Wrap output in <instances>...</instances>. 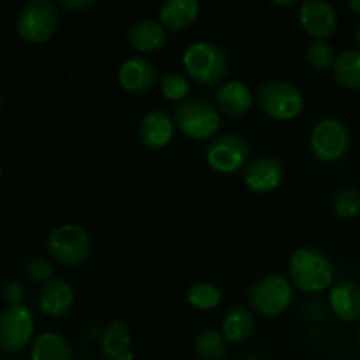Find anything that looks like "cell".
Masks as SVG:
<instances>
[{"instance_id": "cell-1", "label": "cell", "mask_w": 360, "mask_h": 360, "mask_svg": "<svg viewBox=\"0 0 360 360\" xmlns=\"http://www.w3.org/2000/svg\"><path fill=\"white\" fill-rule=\"evenodd\" d=\"M290 283L299 290L316 294L329 288L334 281V267L320 250L304 246L292 253L288 262Z\"/></svg>"}, {"instance_id": "cell-2", "label": "cell", "mask_w": 360, "mask_h": 360, "mask_svg": "<svg viewBox=\"0 0 360 360\" xmlns=\"http://www.w3.org/2000/svg\"><path fill=\"white\" fill-rule=\"evenodd\" d=\"M183 67L195 83L214 86L224 83L229 74V56L221 46L211 41H200L188 46L183 55Z\"/></svg>"}, {"instance_id": "cell-3", "label": "cell", "mask_w": 360, "mask_h": 360, "mask_svg": "<svg viewBox=\"0 0 360 360\" xmlns=\"http://www.w3.org/2000/svg\"><path fill=\"white\" fill-rule=\"evenodd\" d=\"M46 248L58 264L76 267L90 260L94 253V241L86 229L76 224H65L49 232Z\"/></svg>"}, {"instance_id": "cell-4", "label": "cell", "mask_w": 360, "mask_h": 360, "mask_svg": "<svg viewBox=\"0 0 360 360\" xmlns=\"http://www.w3.org/2000/svg\"><path fill=\"white\" fill-rule=\"evenodd\" d=\"M174 123L190 139L204 141L220 130L221 115L206 98H186L176 105Z\"/></svg>"}, {"instance_id": "cell-5", "label": "cell", "mask_w": 360, "mask_h": 360, "mask_svg": "<svg viewBox=\"0 0 360 360\" xmlns=\"http://www.w3.org/2000/svg\"><path fill=\"white\" fill-rule=\"evenodd\" d=\"M60 25L58 6L51 0H30L16 18V30L23 41L42 44L55 35Z\"/></svg>"}, {"instance_id": "cell-6", "label": "cell", "mask_w": 360, "mask_h": 360, "mask_svg": "<svg viewBox=\"0 0 360 360\" xmlns=\"http://www.w3.org/2000/svg\"><path fill=\"white\" fill-rule=\"evenodd\" d=\"M257 101L266 116L280 122H288L304 109V97L295 84L281 79L266 81L259 86Z\"/></svg>"}, {"instance_id": "cell-7", "label": "cell", "mask_w": 360, "mask_h": 360, "mask_svg": "<svg viewBox=\"0 0 360 360\" xmlns=\"http://www.w3.org/2000/svg\"><path fill=\"white\" fill-rule=\"evenodd\" d=\"M309 144L316 160L323 164H336L343 160L350 150V130L341 120L323 118L313 127Z\"/></svg>"}, {"instance_id": "cell-8", "label": "cell", "mask_w": 360, "mask_h": 360, "mask_svg": "<svg viewBox=\"0 0 360 360\" xmlns=\"http://www.w3.org/2000/svg\"><path fill=\"white\" fill-rule=\"evenodd\" d=\"M294 301L292 283L283 276L269 274L264 276L250 288V308L264 316H278L287 311Z\"/></svg>"}, {"instance_id": "cell-9", "label": "cell", "mask_w": 360, "mask_h": 360, "mask_svg": "<svg viewBox=\"0 0 360 360\" xmlns=\"http://www.w3.org/2000/svg\"><path fill=\"white\" fill-rule=\"evenodd\" d=\"M250 144L238 134H224L207 144L206 160L214 172L234 174L250 162Z\"/></svg>"}, {"instance_id": "cell-10", "label": "cell", "mask_w": 360, "mask_h": 360, "mask_svg": "<svg viewBox=\"0 0 360 360\" xmlns=\"http://www.w3.org/2000/svg\"><path fill=\"white\" fill-rule=\"evenodd\" d=\"M34 334V315L23 304L9 306L0 313V350L13 352L27 347Z\"/></svg>"}, {"instance_id": "cell-11", "label": "cell", "mask_w": 360, "mask_h": 360, "mask_svg": "<svg viewBox=\"0 0 360 360\" xmlns=\"http://www.w3.org/2000/svg\"><path fill=\"white\" fill-rule=\"evenodd\" d=\"M285 178V167L280 158L273 155H260L248 162L243 172L246 188L253 193H269L281 185Z\"/></svg>"}, {"instance_id": "cell-12", "label": "cell", "mask_w": 360, "mask_h": 360, "mask_svg": "<svg viewBox=\"0 0 360 360\" xmlns=\"http://www.w3.org/2000/svg\"><path fill=\"white\" fill-rule=\"evenodd\" d=\"M118 81L122 88L134 95H146L155 90L160 77L158 69L151 60L144 56H130L120 65Z\"/></svg>"}, {"instance_id": "cell-13", "label": "cell", "mask_w": 360, "mask_h": 360, "mask_svg": "<svg viewBox=\"0 0 360 360\" xmlns=\"http://www.w3.org/2000/svg\"><path fill=\"white\" fill-rule=\"evenodd\" d=\"M299 21L315 41H323L338 30L336 7L327 0H308L301 6Z\"/></svg>"}, {"instance_id": "cell-14", "label": "cell", "mask_w": 360, "mask_h": 360, "mask_svg": "<svg viewBox=\"0 0 360 360\" xmlns=\"http://www.w3.org/2000/svg\"><path fill=\"white\" fill-rule=\"evenodd\" d=\"M176 123L167 111L155 109L146 112L139 122V141L150 150H162L171 144Z\"/></svg>"}, {"instance_id": "cell-15", "label": "cell", "mask_w": 360, "mask_h": 360, "mask_svg": "<svg viewBox=\"0 0 360 360\" xmlns=\"http://www.w3.org/2000/svg\"><path fill=\"white\" fill-rule=\"evenodd\" d=\"M39 304L46 315L53 319H62L67 316L74 308V290L67 281L62 278H53L41 285L39 292Z\"/></svg>"}, {"instance_id": "cell-16", "label": "cell", "mask_w": 360, "mask_h": 360, "mask_svg": "<svg viewBox=\"0 0 360 360\" xmlns=\"http://www.w3.org/2000/svg\"><path fill=\"white\" fill-rule=\"evenodd\" d=\"M127 41L136 51L153 53L165 46L167 30L158 21L143 18V20H137L130 25L129 30H127Z\"/></svg>"}, {"instance_id": "cell-17", "label": "cell", "mask_w": 360, "mask_h": 360, "mask_svg": "<svg viewBox=\"0 0 360 360\" xmlns=\"http://www.w3.org/2000/svg\"><path fill=\"white\" fill-rule=\"evenodd\" d=\"M101 354L104 360H134L132 336L127 322L115 320L101 336Z\"/></svg>"}, {"instance_id": "cell-18", "label": "cell", "mask_w": 360, "mask_h": 360, "mask_svg": "<svg viewBox=\"0 0 360 360\" xmlns=\"http://www.w3.org/2000/svg\"><path fill=\"white\" fill-rule=\"evenodd\" d=\"M197 0H165L160 6V23L167 32L186 30L199 18Z\"/></svg>"}, {"instance_id": "cell-19", "label": "cell", "mask_w": 360, "mask_h": 360, "mask_svg": "<svg viewBox=\"0 0 360 360\" xmlns=\"http://www.w3.org/2000/svg\"><path fill=\"white\" fill-rule=\"evenodd\" d=\"M217 102L220 111L229 116H245L252 109L253 97L250 88L243 81H227L218 88Z\"/></svg>"}, {"instance_id": "cell-20", "label": "cell", "mask_w": 360, "mask_h": 360, "mask_svg": "<svg viewBox=\"0 0 360 360\" xmlns=\"http://www.w3.org/2000/svg\"><path fill=\"white\" fill-rule=\"evenodd\" d=\"M330 309L343 322H357L360 320V287L345 281L336 285L329 295Z\"/></svg>"}, {"instance_id": "cell-21", "label": "cell", "mask_w": 360, "mask_h": 360, "mask_svg": "<svg viewBox=\"0 0 360 360\" xmlns=\"http://www.w3.org/2000/svg\"><path fill=\"white\" fill-rule=\"evenodd\" d=\"M255 330V316L246 306H234L221 320V334L229 343H246Z\"/></svg>"}, {"instance_id": "cell-22", "label": "cell", "mask_w": 360, "mask_h": 360, "mask_svg": "<svg viewBox=\"0 0 360 360\" xmlns=\"http://www.w3.org/2000/svg\"><path fill=\"white\" fill-rule=\"evenodd\" d=\"M32 360H72V350L65 338L56 333H42L30 348Z\"/></svg>"}, {"instance_id": "cell-23", "label": "cell", "mask_w": 360, "mask_h": 360, "mask_svg": "<svg viewBox=\"0 0 360 360\" xmlns=\"http://www.w3.org/2000/svg\"><path fill=\"white\" fill-rule=\"evenodd\" d=\"M333 74L338 83L347 90L360 91V51L347 49L336 58Z\"/></svg>"}, {"instance_id": "cell-24", "label": "cell", "mask_w": 360, "mask_h": 360, "mask_svg": "<svg viewBox=\"0 0 360 360\" xmlns=\"http://www.w3.org/2000/svg\"><path fill=\"white\" fill-rule=\"evenodd\" d=\"M185 297L188 306L199 309V311H211L224 301V294L220 288L210 281H195L193 285H190Z\"/></svg>"}, {"instance_id": "cell-25", "label": "cell", "mask_w": 360, "mask_h": 360, "mask_svg": "<svg viewBox=\"0 0 360 360\" xmlns=\"http://www.w3.org/2000/svg\"><path fill=\"white\" fill-rule=\"evenodd\" d=\"M195 352L202 360H225L229 355V341L218 330H204L195 338Z\"/></svg>"}, {"instance_id": "cell-26", "label": "cell", "mask_w": 360, "mask_h": 360, "mask_svg": "<svg viewBox=\"0 0 360 360\" xmlns=\"http://www.w3.org/2000/svg\"><path fill=\"white\" fill-rule=\"evenodd\" d=\"M160 90L162 95L169 101H174V102H183L186 101V97L190 95V81L185 74L178 72V70H169L165 72L164 76L160 77Z\"/></svg>"}, {"instance_id": "cell-27", "label": "cell", "mask_w": 360, "mask_h": 360, "mask_svg": "<svg viewBox=\"0 0 360 360\" xmlns=\"http://www.w3.org/2000/svg\"><path fill=\"white\" fill-rule=\"evenodd\" d=\"M336 58V51H334L333 46L326 41L309 42L304 53V60L308 62V65H311L313 69L316 70L333 69Z\"/></svg>"}, {"instance_id": "cell-28", "label": "cell", "mask_w": 360, "mask_h": 360, "mask_svg": "<svg viewBox=\"0 0 360 360\" xmlns=\"http://www.w3.org/2000/svg\"><path fill=\"white\" fill-rule=\"evenodd\" d=\"M333 211L340 218H354L360 213V192L357 188H341L333 197Z\"/></svg>"}, {"instance_id": "cell-29", "label": "cell", "mask_w": 360, "mask_h": 360, "mask_svg": "<svg viewBox=\"0 0 360 360\" xmlns=\"http://www.w3.org/2000/svg\"><path fill=\"white\" fill-rule=\"evenodd\" d=\"M27 274L32 281L44 285L46 281L55 278V266H53L51 260L46 259V257H34V259L27 264Z\"/></svg>"}, {"instance_id": "cell-30", "label": "cell", "mask_w": 360, "mask_h": 360, "mask_svg": "<svg viewBox=\"0 0 360 360\" xmlns=\"http://www.w3.org/2000/svg\"><path fill=\"white\" fill-rule=\"evenodd\" d=\"M4 299L9 302V306L20 304L21 299H23V287L18 281H9L4 287Z\"/></svg>"}, {"instance_id": "cell-31", "label": "cell", "mask_w": 360, "mask_h": 360, "mask_svg": "<svg viewBox=\"0 0 360 360\" xmlns=\"http://www.w3.org/2000/svg\"><path fill=\"white\" fill-rule=\"evenodd\" d=\"M97 6L95 0H60V7L67 9L69 13L74 14H79L84 13V11L91 9V7Z\"/></svg>"}, {"instance_id": "cell-32", "label": "cell", "mask_w": 360, "mask_h": 360, "mask_svg": "<svg viewBox=\"0 0 360 360\" xmlns=\"http://www.w3.org/2000/svg\"><path fill=\"white\" fill-rule=\"evenodd\" d=\"M348 6H350V9L354 11V13L360 14V0H350V2H348Z\"/></svg>"}, {"instance_id": "cell-33", "label": "cell", "mask_w": 360, "mask_h": 360, "mask_svg": "<svg viewBox=\"0 0 360 360\" xmlns=\"http://www.w3.org/2000/svg\"><path fill=\"white\" fill-rule=\"evenodd\" d=\"M274 6H283V7H290L295 6V0H290V2H273Z\"/></svg>"}, {"instance_id": "cell-34", "label": "cell", "mask_w": 360, "mask_h": 360, "mask_svg": "<svg viewBox=\"0 0 360 360\" xmlns=\"http://www.w3.org/2000/svg\"><path fill=\"white\" fill-rule=\"evenodd\" d=\"M355 41H357V44L360 46V25L357 27V30H355Z\"/></svg>"}, {"instance_id": "cell-35", "label": "cell", "mask_w": 360, "mask_h": 360, "mask_svg": "<svg viewBox=\"0 0 360 360\" xmlns=\"http://www.w3.org/2000/svg\"><path fill=\"white\" fill-rule=\"evenodd\" d=\"M2 105H4V95L2 91H0V109H2Z\"/></svg>"}, {"instance_id": "cell-36", "label": "cell", "mask_w": 360, "mask_h": 360, "mask_svg": "<svg viewBox=\"0 0 360 360\" xmlns=\"http://www.w3.org/2000/svg\"><path fill=\"white\" fill-rule=\"evenodd\" d=\"M241 360H259L257 357H243Z\"/></svg>"}, {"instance_id": "cell-37", "label": "cell", "mask_w": 360, "mask_h": 360, "mask_svg": "<svg viewBox=\"0 0 360 360\" xmlns=\"http://www.w3.org/2000/svg\"><path fill=\"white\" fill-rule=\"evenodd\" d=\"M0 178H2V165H0Z\"/></svg>"}, {"instance_id": "cell-38", "label": "cell", "mask_w": 360, "mask_h": 360, "mask_svg": "<svg viewBox=\"0 0 360 360\" xmlns=\"http://www.w3.org/2000/svg\"><path fill=\"white\" fill-rule=\"evenodd\" d=\"M359 341H360V329H359Z\"/></svg>"}]
</instances>
